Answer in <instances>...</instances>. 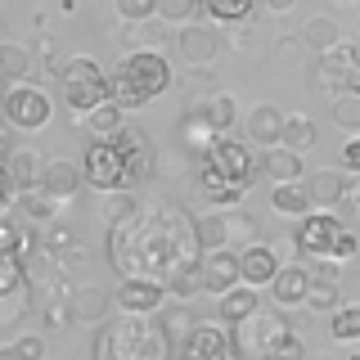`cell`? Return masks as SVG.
Segmentation results:
<instances>
[{"label":"cell","instance_id":"5bb4252c","mask_svg":"<svg viewBox=\"0 0 360 360\" xmlns=\"http://www.w3.org/2000/svg\"><path fill=\"white\" fill-rule=\"evenodd\" d=\"M117 149H122V158H127V176H131V185H140V180H149V172H153V153H149V135H140L135 127H122L117 135Z\"/></svg>","mask_w":360,"mask_h":360},{"label":"cell","instance_id":"cb8c5ba5","mask_svg":"<svg viewBox=\"0 0 360 360\" xmlns=\"http://www.w3.org/2000/svg\"><path fill=\"white\" fill-rule=\"evenodd\" d=\"M262 172L275 180V185H284V180H302V153L297 149H288V144H275V149H266L262 153Z\"/></svg>","mask_w":360,"mask_h":360},{"label":"cell","instance_id":"ee69618b","mask_svg":"<svg viewBox=\"0 0 360 360\" xmlns=\"http://www.w3.org/2000/svg\"><path fill=\"white\" fill-rule=\"evenodd\" d=\"M68 320H77L72 302H50V307H45V329H63Z\"/></svg>","mask_w":360,"mask_h":360},{"label":"cell","instance_id":"4fadbf2b","mask_svg":"<svg viewBox=\"0 0 360 360\" xmlns=\"http://www.w3.org/2000/svg\"><path fill=\"white\" fill-rule=\"evenodd\" d=\"M234 356H239L234 342L221 329H212V324H198V329L185 338V352H180V360H234Z\"/></svg>","mask_w":360,"mask_h":360},{"label":"cell","instance_id":"f546056e","mask_svg":"<svg viewBox=\"0 0 360 360\" xmlns=\"http://www.w3.org/2000/svg\"><path fill=\"white\" fill-rule=\"evenodd\" d=\"M198 189L202 194H207L212 202H217V207H234V202L243 198V189L234 185V180H225L221 172H212L207 162H202V176H198Z\"/></svg>","mask_w":360,"mask_h":360},{"label":"cell","instance_id":"484cf974","mask_svg":"<svg viewBox=\"0 0 360 360\" xmlns=\"http://www.w3.org/2000/svg\"><path fill=\"white\" fill-rule=\"evenodd\" d=\"M189 112H194L198 122H207L217 135H225V131H230V122H234V99L230 95H202Z\"/></svg>","mask_w":360,"mask_h":360},{"label":"cell","instance_id":"52a82bcc","mask_svg":"<svg viewBox=\"0 0 360 360\" xmlns=\"http://www.w3.org/2000/svg\"><path fill=\"white\" fill-rule=\"evenodd\" d=\"M50 112H54V104H50V95H45V90L22 86V82L5 90V122H9V127L41 131L45 122H50Z\"/></svg>","mask_w":360,"mask_h":360},{"label":"cell","instance_id":"e575fe53","mask_svg":"<svg viewBox=\"0 0 360 360\" xmlns=\"http://www.w3.org/2000/svg\"><path fill=\"white\" fill-rule=\"evenodd\" d=\"M54 207H59V198L50 189H22L18 194V212L27 221H54Z\"/></svg>","mask_w":360,"mask_h":360},{"label":"cell","instance_id":"9a60e30c","mask_svg":"<svg viewBox=\"0 0 360 360\" xmlns=\"http://www.w3.org/2000/svg\"><path fill=\"white\" fill-rule=\"evenodd\" d=\"M239 262H243V284H252V288H270V279L279 275V252L270 243H248L243 252H239Z\"/></svg>","mask_w":360,"mask_h":360},{"label":"cell","instance_id":"8d00e7d4","mask_svg":"<svg viewBox=\"0 0 360 360\" xmlns=\"http://www.w3.org/2000/svg\"><path fill=\"white\" fill-rule=\"evenodd\" d=\"M329 333L338 338V342H360V307H333Z\"/></svg>","mask_w":360,"mask_h":360},{"label":"cell","instance_id":"d6a6232c","mask_svg":"<svg viewBox=\"0 0 360 360\" xmlns=\"http://www.w3.org/2000/svg\"><path fill=\"white\" fill-rule=\"evenodd\" d=\"M27 72H32L27 50L14 45V41H5V45H0V77H5L9 86H18V82H27Z\"/></svg>","mask_w":360,"mask_h":360},{"label":"cell","instance_id":"ba28073f","mask_svg":"<svg viewBox=\"0 0 360 360\" xmlns=\"http://www.w3.org/2000/svg\"><path fill=\"white\" fill-rule=\"evenodd\" d=\"M167 297H172L167 284H162V279H153V275H131V279H122V284H117V292H112L117 311H127V315H158Z\"/></svg>","mask_w":360,"mask_h":360},{"label":"cell","instance_id":"4dcf8cb0","mask_svg":"<svg viewBox=\"0 0 360 360\" xmlns=\"http://www.w3.org/2000/svg\"><path fill=\"white\" fill-rule=\"evenodd\" d=\"M158 324L167 329V338H172V342H180V338L194 333V311H189L180 297H176V302H162V311H158Z\"/></svg>","mask_w":360,"mask_h":360},{"label":"cell","instance_id":"7bdbcfd3","mask_svg":"<svg viewBox=\"0 0 360 360\" xmlns=\"http://www.w3.org/2000/svg\"><path fill=\"white\" fill-rule=\"evenodd\" d=\"M158 5L162 0H117V14L127 22H149V18H158Z\"/></svg>","mask_w":360,"mask_h":360},{"label":"cell","instance_id":"1f68e13d","mask_svg":"<svg viewBox=\"0 0 360 360\" xmlns=\"http://www.w3.org/2000/svg\"><path fill=\"white\" fill-rule=\"evenodd\" d=\"M122 112H127V108H122L112 95L104 99V104H95V108L86 112V127H90V135H117L122 127H127V122H122Z\"/></svg>","mask_w":360,"mask_h":360},{"label":"cell","instance_id":"7402d4cb","mask_svg":"<svg viewBox=\"0 0 360 360\" xmlns=\"http://www.w3.org/2000/svg\"><path fill=\"white\" fill-rule=\"evenodd\" d=\"M270 207H275L279 217H307V212L315 207L311 185L307 180H284V185H275L270 189Z\"/></svg>","mask_w":360,"mask_h":360},{"label":"cell","instance_id":"bcb514c9","mask_svg":"<svg viewBox=\"0 0 360 360\" xmlns=\"http://www.w3.org/2000/svg\"><path fill=\"white\" fill-rule=\"evenodd\" d=\"M342 172L360 176V131H356V135H347V144H342Z\"/></svg>","mask_w":360,"mask_h":360},{"label":"cell","instance_id":"9c48e42d","mask_svg":"<svg viewBox=\"0 0 360 360\" xmlns=\"http://www.w3.org/2000/svg\"><path fill=\"white\" fill-rule=\"evenodd\" d=\"M338 239H342V225H338V217H297V230H292V243H297L302 257H333Z\"/></svg>","mask_w":360,"mask_h":360},{"label":"cell","instance_id":"d6986e66","mask_svg":"<svg viewBox=\"0 0 360 360\" xmlns=\"http://www.w3.org/2000/svg\"><path fill=\"white\" fill-rule=\"evenodd\" d=\"M82 185H86V167L68 162V158H54V162H45V180H41V189H50V194L59 198V202H68Z\"/></svg>","mask_w":360,"mask_h":360},{"label":"cell","instance_id":"8fae6325","mask_svg":"<svg viewBox=\"0 0 360 360\" xmlns=\"http://www.w3.org/2000/svg\"><path fill=\"white\" fill-rule=\"evenodd\" d=\"M279 329H288V324H284V315H275V311L248 315L243 324H234V352H239V356H262V347H266Z\"/></svg>","mask_w":360,"mask_h":360},{"label":"cell","instance_id":"db71d44e","mask_svg":"<svg viewBox=\"0 0 360 360\" xmlns=\"http://www.w3.org/2000/svg\"><path fill=\"white\" fill-rule=\"evenodd\" d=\"M356 32H360V27H356Z\"/></svg>","mask_w":360,"mask_h":360},{"label":"cell","instance_id":"60d3db41","mask_svg":"<svg viewBox=\"0 0 360 360\" xmlns=\"http://www.w3.org/2000/svg\"><path fill=\"white\" fill-rule=\"evenodd\" d=\"M202 9V0H162V5H158V18H167V22H189Z\"/></svg>","mask_w":360,"mask_h":360},{"label":"cell","instance_id":"f1b7e54d","mask_svg":"<svg viewBox=\"0 0 360 360\" xmlns=\"http://www.w3.org/2000/svg\"><path fill=\"white\" fill-rule=\"evenodd\" d=\"M202 288H207V284H202V262H180L172 275H167V292L180 297V302H189Z\"/></svg>","mask_w":360,"mask_h":360},{"label":"cell","instance_id":"74e56055","mask_svg":"<svg viewBox=\"0 0 360 360\" xmlns=\"http://www.w3.org/2000/svg\"><path fill=\"white\" fill-rule=\"evenodd\" d=\"M257 0H202V9H207L212 22H243L248 14H252Z\"/></svg>","mask_w":360,"mask_h":360},{"label":"cell","instance_id":"6da1fadb","mask_svg":"<svg viewBox=\"0 0 360 360\" xmlns=\"http://www.w3.org/2000/svg\"><path fill=\"white\" fill-rule=\"evenodd\" d=\"M185 243H194V221H180L172 207H153V212H135L127 221H112L108 230V262L122 270V279L131 275H172L185 262Z\"/></svg>","mask_w":360,"mask_h":360},{"label":"cell","instance_id":"ac0fdd59","mask_svg":"<svg viewBox=\"0 0 360 360\" xmlns=\"http://www.w3.org/2000/svg\"><path fill=\"white\" fill-rule=\"evenodd\" d=\"M0 297H5V320L27 307V275H22V257H0Z\"/></svg>","mask_w":360,"mask_h":360},{"label":"cell","instance_id":"8992f818","mask_svg":"<svg viewBox=\"0 0 360 360\" xmlns=\"http://www.w3.org/2000/svg\"><path fill=\"white\" fill-rule=\"evenodd\" d=\"M86 185H95L99 194H112V189H131V176H127V158H122L117 140L112 135H95V144H86Z\"/></svg>","mask_w":360,"mask_h":360},{"label":"cell","instance_id":"277c9868","mask_svg":"<svg viewBox=\"0 0 360 360\" xmlns=\"http://www.w3.org/2000/svg\"><path fill=\"white\" fill-rule=\"evenodd\" d=\"M54 77H59L63 104L72 108V112H82V117H86L95 104H104V99H108V77H104V68L90 59V54H77V59H68Z\"/></svg>","mask_w":360,"mask_h":360},{"label":"cell","instance_id":"83f0119b","mask_svg":"<svg viewBox=\"0 0 360 360\" xmlns=\"http://www.w3.org/2000/svg\"><path fill=\"white\" fill-rule=\"evenodd\" d=\"M68 302H72V315L82 324H99L108 315V292L104 288H90V284L86 288H72V297H68Z\"/></svg>","mask_w":360,"mask_h":360},{"label":"cell","instance_id":"7c38bea8","mask_svg":"<svg viewBox=\"0 0 360 360\" xmlns=\"http://www.w3.org/2000/svg\"><path fill=\"white\" fill-rule=\"evenodd\" d=\"M202 284H207V292H230L234 284H243V262L234 252H202Z\"/></svg>","mask_w":360,"mask_h":360},{"label":"cell","instance_id":"7a4b0ae2","mask_svg":"<svg viewBox=\"0 0 360 360\" xmlns=\"http://www.w3.org/2000/svg\"><path fill=\"white\" fill-rule=\"evenodd\" d=\"M172 338L158 324V315H127L99 329L95 338V360H167L172 356Z\"/></svg>","mask_w":360,"mask_h":360},{"label":"cell","instance_id":"b9f144b4","mask_svg":"<svg viewBox=\"0 0 360 360\" xmlns=\"http://www.w3.org/2000/svg\"><path fill=\"white\" fill-rule=\"evenodd\" d=\"M135 198L127 194V189H112V194H104V217L108 221H127V217H135Z\"/></svg>","mask_w":360,"mask_h":360},{"label":"cell","instance_id":"f35d334b","mask_svg":"<svg viewBox=\"0 0 360 360\" xmlns=\"http://www.w3.org/2000/svg\"><path fill=\"white\" fill-rule=\"evenodd\" d=\"M333 127H342L347 135L360 131V95H333Z\"/></svg>","mask_w":360,"mask_h":360},{"label":"cell","instance_id":"816d5d0a","mask_svg":"<svg viewBox=\"0 0 360 360\" xmlns=\"http://www.w3.org/2000/svg\"><path fill=\"white\" fill-rule=\"evenodd\" d=\"M0 360H22V356H18V347L9 342V347H0Z\"/></svg>","mask_w":360,"mask_h":360},{"label":"cell","instance_id":"f6af8a7d","mask_svg":"<svg viewBox=\"0 0 360 360\" xmlns=\"http://www.w3.org/2000/svg\"><path fill=\"white\" fill-rule=\"evenodd\" d=\"M14 347H18V356H22V360H45V338H37V333L14 338Z\"/></svg>","mask_w":360,"mask_h":360},{"label":"cell","instance_id":"3957f363","mask_svg":"<svg viewBox=\"0 0 360 360\" xmlns=\"http://www.w3.org/2000/svg\"><path fill=\"white\" fill-rule=\"evenodd\" d=\"M172 86V63L158 50H135L117 63V72L108 77V95L117 99L122 108H144L149 99H158Z\"/></svg>","mask_w":360,"mask_h":360},{"label":"cell","instance_id":"d590c367","mask_svg":"<svg viewBox=\"0 0 360 360\" xmlns=\"http://www.w3.org/2000/svg\"><path fill=\"white\" fill-rule=\"evenodd\" d=\"M302 41H307L315 54H324V50H333V45H342V41H338V22H333V18H311L307 27H302Z\"/></svg>","mask_w":360,"mask_h":360},{"label":"cell","instance_id":"44dd1931","mask_svg":"<svg viewBox=\"0 0 360 360\" xmlns=\"http://www.w3.org/2000/svg\"><path fill=\"white\" fill-rule=\"evenodd\" d=\"M257 311H262V297H257L252 284H248V288L234 284L230 292H221V297H217V315H221V324H230V329H234V324H243L248 315H257Z\"/></svg>","mask_w":360,"mask_h":360},{"label":"cell","instance_id":"5b68a950","mask_svg":"<svg viewBox=\"0 0 360 360\" xmlns=\"http://www.w3.org/2000/svg\"><path fill=\"white\" fill-rule=\"evenodd\" d=\"M311 86L324 90V95H360V54L352 45L324 50L311 68Z\"/></svg>","mask_w":360,"mask_h":360},{"label":"cell","instance_id":"2e32d148","mask_svg":"<svg viewBox=\"0 0 360 360\" xmlns=\"http://www.w3.org/2000/svg\"><path fill=\"white\" fill-rule=\"evenodd\" d=\"M270 297H275V307H307L311 270L307 266H284L275 279H270Z\"/></svg>","mask_w":360,"mask_h":360},{"label":"cell","instance_id":"f907efd6","mask_svg":"<svg viewBox=\"0 0 360 360\" xmlns=\"http://www.w3.org/2000/svg\"><path fill=\"white\" fill-rule=\"evenodd\" d=\"M262 5H266V9H275V14H288V9L297 5V0H262Z\"/></svg>","mask_w":360,"mask_h":360},{"label":"cell","instance_id":"30bf717a","mask_svg":"<svg viewBox=\"0 0 360 360\" xmlns=\"http://www.w3.org/2000/svg\"><path fill=\"white\" fill-rule=\"evenodd\" d=\"M202 162H207L212 172H221L225 180H234L239 189L252 185V153H248V144H239V140H225V135H217V140H212V149L202 153Z\"/></svg>","mask_w":360,"mask_h":360},{"label":"cell","instance_id":"ab89813d","mask_svg":"<svg viewBox=\"0 0 360 360\" xmlns=\"http://www.w3.org/2000/svg\"><path fill=\"white\" fill-rule=\"evenodd\" d=\"M284 144H288V149H297V153H307L311 144H315V122H311V117H288Z\"/></svg>","mask_w":360,"mask_h":360},{"label":"cell","instance_id":"ffe728a7","mask_svg":"<svg viewBox=\"0 0 360 360\" xmlns=\"http://www.w3.org/2000/svg\"><path fill=\"white\" fill-rule=\"evenodd\" d=\"M176 45H180V59L194 63V68H207L212 59H217V50H221V41H217L212 27H185L176 37Z\"/></svg>","mask_w":360,"mask_h":360},{"label":"cell","instance_id":"f5cc1de1","mask_svg":"<svg viewBox=\"0 0 360 360\" xmlns=\"http://www.w3.org/2000/svg\"><path fill=\"white\" fill-rule=\"evenodd\" d=\"M333 5H360V0H333Z\"/></svg>","mask_w":360,"mask_h":360},{"label":"cell","instance_id":"e0dca14e","mask_svg":"<svg viewBox=\"0 0 360 360\" xmlns=\"http://www.w3.org/2000/svg\"><path fill=\"white\" fill-rule=\"evenodd\" d=\"M284 127H288V117H284L275 104H257L252 112H248V140L262 144V149L284 144Z\"/></svg>","mask_w":360,"mask_h":360},{"label":"cell","instance_id":"d4e9b609","mask_svg":"<svg viewBox=\"0 0 360 360\" xmlns=\"http://www.w3.org/2000/svg\"><path fill=\"white\" fill-rule=\"evenodd\" d=\"M347 180H352L347 172H324V167H320V172L307 180L315 207H342V202H347Z\"/></svg>","mask_w":360,"mask_h":360},{"label":"cell","instance_id":"c3c4849f","mask_svg":"<svg viewBox=\"0 0 360 360\" xmlns=\"http://www.w3.org/2000/svg\"><path fill=\"white\" fill-rule=\"evenodd\" d=\"M127 41H131V45H149V41H158V37H153L149 22H127Z\"/></svg>","mask_w":360,"mask_h":360},{"label":"cell","instance_id":"4316f807","mask_svg":"<svg viewBox=\"0 0 360 360\" xmlns=\"http://www.w3.org/2000/svg\"><path fill=\"white\" fill-rule=\"evenodd\" d=\"M194 239H198V252H221L230 243V221L221 212H207V217H194Z\"/></svg>","mask_w":360,"mask_h":360},{"label":"cell","instance_id":"836d02e7","mask_svg":"<svg viewBox=\"0 0 360 360\" xmlns=\"http://www.w3.org/2000/svg\"><path fill=\"white\" fill-rule=\"evenodd\" d=\"M257 360H307V347H302V338L292 333V329H279L262 347V356H257Z\"/></svg>","mask_w":360,"mask_h":360},{"label":"cell","instance_id":"681fc988","mask_svg":"<svg viewBox=\"0 0 360 360\" xmlns=\"http://www.w3.org/2000/svg\"><path fill=\"white\" fill-rule=\"evenodd\" d=\"M347 207H356V212H360V176L347 180Z\"/></svg>","mask_w":360,"mask_h":360},{"label":"cell","instance_id":"603a6c76","mask_svg":"<svg viewBox=\"0 0 360 360\" xmlns=\"http://www.w3.org/2000/svg\"><path fill=\"white\" fill-rule=\"evenodd\" d=\"M5 176L14 180L18 189H41V180H45V162L32 149H9L5 158Z\"/></svg>","mask_w":360,"mask_h":360},{"label":"cell","instance_id":"7dc6e473","mask_svg":"<svg viewBox=\"0 0 360 360\" xmlns=\"http://www.w3.org/2000/svg\"><path fill=\"white\" fill-rule=\"evenodd\" d=\"M356 248H360V239H356L352 230H342V239H338V248H333V262H352Z\"/></svg>","mask_w":360,"mask_h":360}]
</instances>
